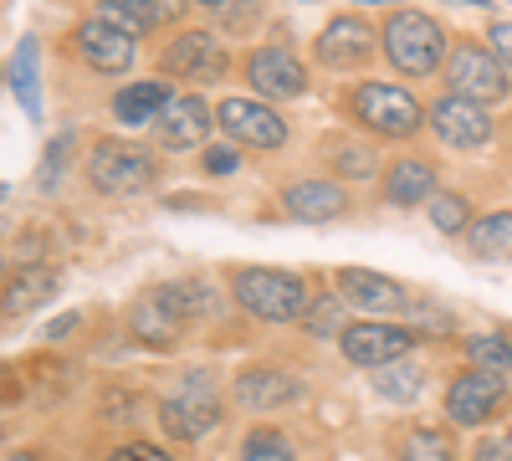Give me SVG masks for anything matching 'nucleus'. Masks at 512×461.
<instances>
[{"instance_id": "18", "label": "nucleus", "mask_w": 512, "mask_h": 461, "mask_svg": "<svg viewBox=\"0 0 512 461\" xmlns=\"http://www.w3.org/2000/svg\"><path fill=\"white\" fill-rule=\"evenodd\" d=\"M231 395L246 410H282V405H292L297 395H303V380L287 374V369H272V364H251V369L236 374Z\"/></svg>"}, {"instance_id": "8", "label": "nucleus", "mask_w": 512, "mask_h": 461, "mask_svg": "<svg viewBox=\"0 0 512 461\" xmlns=\"http://www.w3.org/2000/svg\"><path fill=\"white\" fill-rule=\"evenodd\" d=\"M502 400H507L502 374H487V369H477V364H466L456 380L446 385V421L477 431V426H487L492 415L502 410Z\"/></svg>"}, {"instance_id": "37", "label": "nucleus", "mask_w": 512, "mask_h": 461, "mask_svg": "<svg viewBox=\"0 0 512 461\" xmlns=\"http://www.w3.org/2000/svg\"><path fill=\"white\" fill-rule=\"evenodd\" d=\"M472 461H512V436H482Z\"/></svg>"}, {"instance_id": "31", "label": "nucleus", "mask_w": 512, "mask_h": 461, "mask_svg": "<svg viewBox=\"0 0 512 461\" xmlns=\"http://www.w3.org/2000/svg\"><path fill=\"white\" fill-rule=\"evenodd\" d=\"M431 226L441 236H466L472 231V200L456 195V190H436L431 195Z\"/></svg>"}, {"instance_id": "13", "label": "nucleus", "mask_w": 512, "mask_h": 461, "mask_svg": "<svg viewBox=\"0 0 512 461\" xmlns=\"http://www.w3.org/2000/svg\"><path fill=\"white\" fill-rule=\"evenodd\" d=\"M374 47H379V36H374V21H364V16H333L323 31H318V41H313V57L323 62V67H364L369 57H374Z\"/></svg>"}, {"instance_id": "30", "label": "nucleus", "mask_w": 512, "mask_h": 461, "mask_svg": "<svg viewBox=\"0 0 512 461\" xmlns=\"http://www.w3.org/2000/svg\"><path fill=\"white\" fill-rule=\"evenodd\" d=\"M349 303L338 298V292H313V303H308V318H303V328L313 333V339H338V333L349 328V313H344Z\"/></svg>"}, {"instance_id": "9", "label": "nucleus", "mask_w": 512, "mask_h": 461, "mask_svg": "<svg viewBox=\"0 0 512 461\" xmlns=\"http://www.w3.org/2000/svg\"><path fill=\"white\" fill-rule=\"evenodd\" d=\"M216 123L226 139H236L246 149H282L287 144V123L277 108H267V98H221Z\"/></svg>"}, {"instance_id": "32", "label": "nucleus", "mask_w": 512, "mask_h": 461, "mask_svg": "<svg viewBox=\"0 0 512 461\" xmlns=\"http://www.w3.org/2000/svg\"><path fill=\"white\" fill-rule=\"evenodd\" d=\"M466 359L487 374H507L512 369V339L507 333H472V339H466Z\"/></svg>"}, {"instance_id": "15", "label": "nucleus", "mask_w": 512, "mask_h": 461, "mask_svg": "<svg viewBox=\"0 0 512 461\" xmlns=\"http://www.w3.org/2000/svg\"><path fill=\"white\" fill-rule=\"evenodd\" d=\"M333 292L354 313H400L405 308V287L395 277H384V272H369V267H338Z\"/></svg>"}, {"instance_id": "1", "label": "nucleus", "mask_w": 512, "mask_h": 461, "mask_svg": "<svg viewBox=\"0 0 512 461\" xmlns=\"http://www.w3.org/2000/svg\"><path fill=\"white\" fill-rule=\"evenodd\" d=\"M231 298L241 303V313H251L256 323H297L308 318L313 287L303 272H282V267H236L231 277Z\"/></svg>"}, {"instance_id": "23", "label": "nucleus", "mask_w": 512, "mask_h": 461, "mask_svg": "<svg viewBox=\"0 0 512 461\" xmlns=\"http://www.w3.org/2000/svg\"><path fill=\"white\" fill-rule=\"evenodd\" d=\"M128 323H134V339H144L149 349H175V344H180V328H185V318L169 313L154 292L134 308V318H128Z\"/></svg>"}, {"instance_id": "2", "label": "nucleus", "mask_w": 512, "mask_h": 461, "mask_svg": "<svg viewBox=\"0 0 512 461\" xmlns=\"http://www.w3.org/2000/svg\"><path fill=\"white\" fill-rule=\"evenodd\" d=\"M379 47L400 77H431L446 72V31L425 11H395L379 31Z\"/></svg>"}, {"instance_id": "16", "label": "nucleus", "mask_w": 512, "mask_h": 461, "mask_svg": "<svg viewBox=\"0 0 512 461\" xmlns=\"http://www.w3.org/2000/svg\"><path fill=\"white\" fill-rule=\"evenodd\" d=\"M154 123H159V149L185 154V149H200L205 144L210 123H216V108H210L205 98H195V93H185V98L169 103Z\"/></svg>"}, {"instance_id": "11", "label": "nucleus", "mask_w": 512, "mask_h": 461, "mask_svg": "<svg viewBox=\"0 0 512 461\" xmlns=\"http://www.w3.org/2000/svg\"><path fill=\"white\" fill-rule=\"evenodd\" d=\"M246 82L256 88V98L287 103V98H303L308 93V67L297 62L287 47H256L246 57Z\"/></svg>"}, {"instance_id": "26", "label": "nucleus", "mask_w": 512, "mask_h": 461, "mask_svg": "<svg viewBox=\"0 0 512 461\" xmlns=\"http://www.w3.org/2000/svg\"><path fill=\"white\" fill-rule=\"evenodd\" d=\"M420 390H425V369H420L415 359H400V364L374 369V395H379V400L410 405V400H420Z\"/></svg>"}, {"instance_id": "39", "label": "nucleus", "mask_w": 512, "mask_h": 461, "mask_svg": "<svg viewBox=\"0 0 512 461\" xmlns=\"http://www.w3.org/2000/svg\"><path fill=\"white\" fill-rule=\"evenodd\" d=\"M205 175H236V164H241V154L236 149H205Z\"/></svg>"}, {"instance_id": "34", "label": "nucleus", "mask_w": 512, "mask_h": 461, "mask_svg": "<svg viewBox=\"0 0 512 461\" xmlns=\"http://www.w3.org/2000/svg\"><path fill=\"white\" fill-rule=\"evenodd\" d=\"M67 164H72V134H57L47 144V154H41V164H36V190L52 195L62 185V175H67Z\"/></svg>"}, {"instance_id": "12", "label": "nucleus", "mask_w": 512, "mask_h": 461, "mask_svg": "<svg viewBox=\"0 0 512 461\" xmlns=\"http://www.w3.org/2000/svg\"><path fill=\"white\" fill-rule=\"evenodd\" d=\"M431 134L446 144V149H482L492 139V113L472 98H436L431 103Z\"/></svg>"}, {"instance_id": "19", "label": "nucleus", "mask_w": 512, "mask_h": 461, "mask_svg": "<svg viewBox=\"0 0 512 461\" xmlns=\"http://www.w3.org/2000/svg\"><path fill=\"white\" fill-rule=\"evenodd\" d=\"M436 195V170L425 159H395L390 170H384V200L410 211V205H431Z\"/></svg>"}, {"instance_id": "3", "label": "nucleus", "mask_w": 512, "mask_h": 461, "mask_svg": "<svg viewBox=\"0 0 512 461\" xmlns=\"http://www.w3.org/2000/svg\"><path fill=\"white\" fill-rule=\"evenodd\" d=\"M344 108H349L354 123H364V129L379 134V139H410L420 129V118H425L420 98L410 88H400V82H359V88L344 98Z\"/></svg>"}, {"instance_id": "4", "label": "nucleus", "mask_w": 512, "mask_h": 461, "mask_svg": "<svg viewBox=\"0 0 512 461\" xmlns=\"http://www.w3.org/2000/svg\"><path fill=\"white\" fill-rule=\"evenodd\" d=\"M420 344V333L410 323H395V318H359L349 323L344 333H338V349H344V359L354 369H384V364H400L410 359Z\"/></svg>"}, {"instance_id": "25", "label": "nucleus", "mask_w": 512, "mask_h": 461, "mask_svg": "<svg viewBox=\"0 0 512 461\" xmlns=\"http://www.w3.org/2000/svg\"><path fill=\"white\" fill-rule=\"evenodd\" d=\"M154 298L175 313V318H210V313H216V292H210L200 277L164 282V287H154Z\"/></svg>"}, {"instance_id": "35", "label": "nucleus", "mask_w": 512, "mask_h": 461, "mask_svg": "<svg viewBox=\"0 0 512 461\" xmlns=\"http://www.w3.org/2000/svg\"><path fill=\"white\" fill-rule=\"evenodd\" d=\"M256 11H262V0H226V6H221V26L226 31H251Z\"/></svg>"}, {"instance_id": "33", "label": "nucleus", "mask_w": 512, "mask_h": 461, "mask_svg": "<svg viewBox=\"0 0 512 461\" xmlns=\"http://www.w3.org/2000/svg\"><path fill=\"white\" fill-rule=\"evenodd\" d=\"M241 461H297V451H292L287 431L256 426V431H246V441H241Z\"/></svg>"}, {"instance_id": "38", "label": "nucleus", "mask_w": 512, "mask_h": 461, "mask_svg": "<svg viewBox=\"0 0 512 461\" xmlns=\"http://www.w3.org/2000/svg\"><path fill=\"white\" fill-rule=\"evenodd\" d=\"M487 47L497 52V62L512 72V21H497L492 31H487Z\"/></svg>"}, {"instance_id": "22", "label": "nucleus", "mask_w": 512, "mask_h": 461, "mask_svg": "<svg viewBox=\"0 0 512 461\" xmlns=\"http://www.w3.org/2000/svg\"><path fill=\"white\" fill-rule=\"evenodd\" d=\"M36 57H41V41L21 36V47L11 52V93L26 108V118H41V67H36Z\"/></svg>"}, {"instance_id": "27", "label": "nucleus", "mask_w": 512, "mask_h": 461, "mask_svg": "<svg viewBox=\"0 0 512 461\" xmlns=\"http://www.w3.org/2000/svg\"><path fill=\"white\" fill-rule=\"evenodd\" d=\"M395 461H456V441L441 426H415V431L400 436Z\"/></svg>"}, {"instance_id": "10", "label": "nucleus", "mask_w": 512, "mask_h": 461, "mask_svg": "<svg viewBox=\"0 0 512 461\" xmlns=\"http://www.w3.org/2000/svg\"><path fill=\"white\" fill-rule=\"evenodd\" d=\"M159 67H164L169 77H185V82H226L231 57H226V47H221L216 31H180V36L164 47Z\"/></svg>"}, {"instance_id": "36", "label": "nucleus", "mask_w": 512, "mask_h": 461, "mask_svg": "<svg viewBox=\"0 0 512 461\" xmlns=\"http://www.w3.org/2000/svg\"><path fill=\"white\" fill-rule=\"evenodd\" d=\"M108 461H175L164 446H154V441H128V446H118Z\"/></svg>"}, {"instance_id": "28", "label": "nucleus", "mask_w": 512, "mask_h": 461, "mask_svg": "<svg viewBox=\"0 0 512 461\" xmlns=\"http://www.w3.org/2000/svg\"><path fill=\"white\" fill-rule=\"evenodd\" d=\"M98 16L113 21L118 31H128V36H149L164 21L154 0H98Z\"/></svg>"}, {"instance_id": "6", "label": "nucleus", "mask_w": 512, "mask_h": 461, "mask_svg": "<svg viewBox=\"0 0 512 461\" xmlns=\"http://www.w3.org/2000/svg\"><path fill=\"white\" fill-rule=\"evenodd\" d=\"M446 88L456 93V98H472V103H502L507 93H512V72L497 62V52L492 47H456L451 57H446Z\"/></svg>"}, {"instance_id": "17", "label": "nucleus", "mask_w": 512, "mask_h": 461, "mask_svg": "<svg viewBox=\"0 0 512 461\" xmlns=\"http://www.w3.org/2000/svg\"><path fill=\"white\" fill-rule=\"evenodd\" d=\"M77 57L88 62L93 72H108V77L113 72H128V67H134V36L118 31L103 16H93V21L77 26Z\"/></svg>"}, {"instance_id": "20", "label": "nucleus", "mask_w": 512, "mask_h": 461, "mask_svg": "<svg viewBox=\"0 0 512 461\" xmlns=\"http://www.w3.org/2000/svg\"><path fill=\"white\" fill-rule=\"evenodd\" d=\"M169 103V82H159V77H144V82H128V88L113 98V118L123 123V129H144L149 118H159Z\"/></svg>"}, {"instance_id": "7", "label": "nucleus", "mask_w": 512, "mask_h": 461, "mask_svg": "<svg viewBox=\"0 0 512 461\" xmlns=\"http://www.w3.org/2000/svg\"><path fill=\"white\" fill-rule=\"evenodd\" d=\"M221 415H226V405H221L216 390H210L205 374H195L180 395H164L159 400V426H164V436H175V441L210 436V431L221 426Z\"/></svg>"}, {"instance_id": "42", "label": "nucleus", "mask_w": 512, "mask_h": 461, "mask_svg": "<svg viewBox=\"0 0 512 461\" xmlns=\"http://www.w3.org/2000/svg\"><path fill=\"white\" fill-rule=\"evenodd\" d=\"M195 6H210V11H221V6H226V0H195Z\"/></svg>"}, {"instance_id": "14", "label": "nucleus", "mask_w": 512, "mask_h": 461, "mask_svg": "<svg viewBox=\"0 0 512 461\" xmlns=\"http://www.w3.org/2000/svg\"><path fill=\"white\" fill-rule=\"evenodd\" d=\"M282 211L292 221H308V226H328V221H344L354 211V195L338 185V180H292L282 190Z\"/></svg>"}, {"instance_id": "21", "label": "nucleus", "mask_w": 512, "mask_h": 461, "mask_svg": "<svg viewBox=\"0 0 512 461\" xmlns=\"http://www.w3.org/2000/svg\"><path fill=\"white\" fill-rule=\"evenodd\" d=\"M57 292H62V272H52V267H16L11 282H6V313L11 318L31 313L41 303H52Z\"/></svg>"}, {"instance_id": "41", "label": "nucleus", "mask_w": 512, "mask_h": 461, "mask_svg": "<svg viewBox=\"0 0 512 461\" xmlns=\"http://www.w3.org/2000/svg\"><path fill=\"white\" fill-rule=\"evenodd\" d=\"M6 461H36V456H31V451H11Z\"/></svg>"}, {"instance_id": "40", "label": "nucleus", "mask_w": 512, "mask_h": 461, "mask_svg": "<svg viewBox=\"0 0 512 461\" xmlns=\"http://www.w3.org/2000/svg\"><path fill=\"white\" fill-rule=\"evenodd\" d=\"M154 6H159V16H164V21H175V16L185 11V0H154Z\"/></svg>"}, {"instance_id": "29", "label": "nucleus", "mask_w": 512, "mask_h": 461, "mask_svg": "<svg viewBox=\"0 0 512 461\" xmlns=\"http://www.w3.org/2000/svg\"><path fill=\"white\" fill-rule=\"evenodd\" d=\"M328 164H333L338 180H369V175H379V154H374L364 139H338V144H328Z\"/></svg>"}, {"instance_id": "24", "label": "nucleus", "mask_w": 512, "mask_h": 461, "mask_svg": "<svg viewBox=\"0 0 512 461\" xmlns=\"http://www.w3.org/2000/svg\"><path fill=\"white\" fill-rule=\"evenodd\" d=\"M466 246H472V257H482V262H512V211H492V216L472 221Z\"/></svg>"}, {"instance_id": "5", "label": "nucleus", "mask_w": 512, "mask_h": 461, "mask_svg": "<svg viewBox=\"0 0 512 461\" xmlns=\"http://www.w3.org/2000/svg\"><path fill=\"white\" fill-rule=\"evenodd\" d=\"M159 175V164L149 149L139 144H123V139H103L93 154H88V185L98 195H139L149 190Z\"/></svg>"}]
</instances>
